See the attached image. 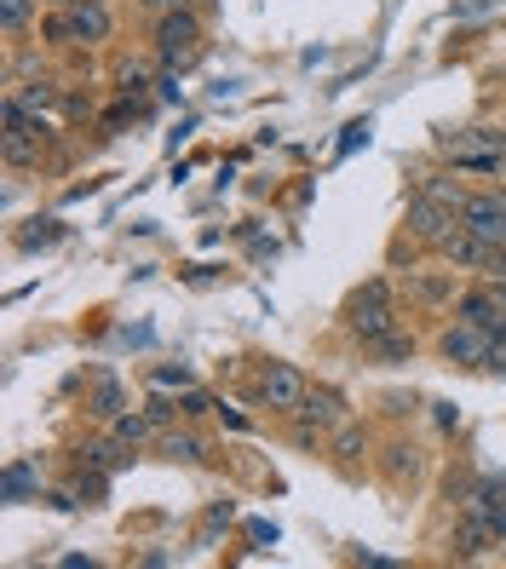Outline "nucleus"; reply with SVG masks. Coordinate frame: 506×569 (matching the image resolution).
<instances>
[{"label": "nucleus", "instance_id": "f257e3e1", "mask_svg": "<svg viewBox=\"0 0 506 569\" xmlns=\"http://www.w3.org/2000/svg\"><path fill=\"white\" fill-rule=\"evenodd\" d=\"M156 58L161 69H190L202 58V18L196 12H161L156 18Z\"/></svg>", "mask_w": 506, "mask_h": 569}, {"label": "nucleus", "instance_id": "f03ea898", "mask_svg": "<svg viewBox=\"0 0 506 569\" xmlns=\"http://www.w3.org/2000/svg\"><path fill=\"white\" fill-rule=\"evenodd\" d=\"M403 225H409L414 242H426V248H443V236L460 230V207L437 202V196H414L409 213H403Z\"/></svg>", "mask_w": 506, "mask_h": 569}, {"label": "nucleus", "instance_id": "7ed1b4c3", "mask_svg": "<svg viewBox=\"0 0 506 569\" xmlns=\"http://www.w3.org/2000/svg\"><path fill=\"white\" fill-rule=\"evenodd\" d=\"M305 374H299L294 363H265L259 368V403L276 414H299V403H305Z\"/></svg>", "mask_w": 506, "mask_h": 569}, {"label": "nucleus", "instance_id": "20e7f679", "mask_svg": "<svg viewBox=\"0 0 506 569\" xmlns=\"http://www.w3.org/2000/svg\"><path fill=\"white\" fill-rule=\"evenodd\" d=\"M460 225L472 230V236H483V242L506 248V196H501V190H478V196H466Z\"/></svg>", "mask_w": 506, "mask_h": 569}, {"label": "nucleus", "instance_id": "39448f33", "mask_svg": "<svg viewBox=\"0 0 506 569\" xmlns=\"http://www.w3.org/2000/svg\"><path fill=\"white\" fill-rule=\"evenodd\" d=\"M345 328H351L363 345H374V340H386L391 328H397V311H391V299L351 294V305H345Z\"/></svg>", "mask_w": 506, "mask_h": 569}, {"label": "nucleus", "instance_id": "423d86ee", "mask_svg": "<svg viewBox=\"0 0 506 569\" xmlns=\"http://www.w3.org/2000/svg\"><path fill=\"white\" fill-rule=\"evenodd\" d=\"M501 340V334H489V328H478V322H466L460 317L449 334H443V357L460 368H483V357H489V345Z\"/></svg>", "mask_w": 506, "mask_h": 569}, {"label": "nucleus", "instance_id": "0eeeda50", "mask_svg": "<svg viewBox=\"0 0 506 569\" xmlns=\"http://www.w3.org/2000/svg\"><path fill=\"white\" fill-rule=\"evenodd\" d=\"M460 317L489 328V334H506V288L501 282H483L472 294H460Z\"/></svg>", "mask_w": 506, "mask_h": 569}, {"label": "nucleus", "instance_id": "6e6552de", "mask_svg": "<svg viewBox=\"0 0 506 569\" xmlns=\"http://www.w3.org/2000/svg\"><path fill=\"white\" fill-rule=\"evenodd\" d=\"M443 259H449V265H460V271H483V265H489V253H495V242H483V236H472V230L460 225V230H449V236H443Z\"/></svg>", "mask_w": 506, "mask_h": 569}, {"label": "nucleus", "instance_id": "1a4fd4ad", "mask_svg": "<svg viewBox=\"0 0 506 569\" xmlns=\"http://www.w3.org/2000/svg\"><path fill=\"white\" fill-rule=\"evenodd\" d=\"M69 18H75V41H87V46L110 41V29H115V18H110V6H104V0H75V6H69Z\"/></svg>", "mask_w": 506, "mask_h": 569}, {"label": "nucleus", "instance_id": "9d476101", "mask_svg": "<svg viewBox=\"0 0 506 569\" xmlns=\"http://www.w3.org/2000/svg\"><path fill=\"white\" fill-rule=\"evenodd\" d=\"M64 236H69V225L46 213V219H29L23 230H12V248H18V253H46V248H58Z\"/></svg>", "mask_w": 506, "mask_h": 569}, {"label": "nucleus", "instance_id": "9b49d317", "mask_svg": "<svg viewBox=\"0 0 506 569\" xmlns=\"http://www.w3.org/2000/svg\"><path fill=\"white\" fill-rule=\"evenodd\" d=\"M87 409L98 414V420H115V414L127 409V391H121V380H115L110 368H98V374H92V397H87Z\"/></svg>", "mask_w": 506, "mask_h": 569}, {"label": "nucleus", "instance_id": "f8f14e48", "mask_svg": "<svg viewBox=\"0 0 506 569\" xmlns=\"http://www.w3.org/2000/svg\"><path fill=\"white\" fill-rule=\"evenodd\" d=\"M35 489H41V472H35V460H12V466L0 472V495H6L12 506H23L29 495H35Z\"/></svg>", "mask_w": 506, "mask_h": 569}, {"label": "nucleus", "instance_id": "ddd939ff", "mask_svg": "<svg viewBox=\"0 0 506 569\" xmlns=\"http://www.w3.org/2000/svg\"><path fill=\"white\" fill-rule=\"evenodd\" d=\"M299 414H305V420H311V426H340L345 420V397L340 391H305V403H299Z\"/></svg>", "mask_w": 506, "mask_h": 569}, {"label": "nucleus", "instance_id": "4468645a", "mask_svg": "<svg viewBox=\"0 0 506 569\" xmlns=\"http://www.w3.org/2000/svg\"><path fill=\"white\" fill-rule=\"evenodd\" d=\"M156 432V426H150V414H133V409H121L110 420V437L115 443H127V449H138V443H144V437Z\"/></svg>", "mask_w": 506, "mask_h": 569}, {"label": "nucleus", "instance_id": "2eb2a0df", "mask_svg": "<svg viewBox=\"0 0 506 569\" xmlns=\"http://www.w3.org/2000/svg\"><path fill=\"white\" fill-rule=\"evenodd\" d=\"M161 455H167V460H179V466H196V460H202V437L173 432V426H167V432H161Z\"/></svg>", "mask_w": 506, "mask_h": 569}, {"label": "nucleus", "instance_id": "dca6fc26", "mask_svg": "<svg viewBox=\"0 0 506 569\" xmlns=\"http://www.w3.org/2000/svg\"><path fill=\"white\" fill-rule=\"evenodd\" d=\"M121 449H127V443H87V449H81V466H92V472H121V466H127V455H121Z\"/></svg>", "mask_w": 506, "mask_h": 569}, {"label": "nucleus", "instance_id": "f3484780", "mask_svg": "<svg viewBox=\"0 0 506 569\" xmlns=\"http://www.w3.org/2000/svg\"><path fill=\"white\" fill-rule=\"evenodd\" d=\"M409 288H414V299L443 305V299H455V276H414V271H409Z\"/></svg>", "mask_w": 506, "mask_h": 569}, {"label": "nucleus", "instance_id": "a211bd4d", "mask_svg": "<svg viewBox=\"0 0 506 569\" xmlns=\"http://www.w3.org/2000/svg\"><path fill=\"white\" fill-rule=\"evenodd\" d=\"M41 41L46 46H75V18H69V6H58V12L41 23Z\"/></svg>", "mask_w": 506, "mask_h": 569}, {"label": "nucleus", "instance_id": "6ab92c4d", "mask_svg": "<svg viewBox=\"0 0 506 569\" xmlns=\"http://www.w3.org/2000/svg\"><path fill=\"white\" fill-rule=\"evenodd\" d=\"M386 472L391 478H414V472H420V449H414V443H391L386 449Z\"/></svg>", "mask_w": 506, "mask_h": 569}, {"label": "nucleus", "instance_id": "aec40b11", "mask_svg": "<svg viewBox=\"0 0 506 569\" xmlns=\"http://www.w3.org/2000/svg\"><path fill=\"white\" fill-rule=\"evenodd\" d=\"M363 449H368L363 426H357V420H340V432H334V455H340V460H357Z\"/></svg>", "mask_w": 506, "mask_h": 569}, {"label": "nucleus", "instance_id": "412c9836", "mask_svg": "<svg viewBox=\"0 0 506 569\" xmlns=\"http://www.w3.org/2000/svg\"><path fill=\"white\" fill-rule=\"evenodd\" d=\"M18 98H23V110L29 115H41V110L58 104V87H52V81H29V87H18Z\"/></svg>", "mask_w": 506, "mask_h": 569}, {"label": "nucleus", "instance_id": "4be33fe9", "mask_svg": "<svg viewBox=\"0 0 506 569\" xmlns=\"http://www.w3.org/2000/svg\"><path fill=\"white\" fill-rule=\"evenodd\" d=\"M368 351H374L380 363H403V357H414V340H403V334L391 328L386 340H374V345H368Z\"/></svg>", "mask_w": 506, "mask_h": 569}, {"label": "nucleus", "instance_id": "5701e85b", "mask_svg": "<svg viewBox=\"0 0 506 569\" xmlns=\"http://www.w3.org/2000/svg\"><path fill=\"white\" fill-rule=\"evenodd\" d=\"M150 386L156 391H196V374H190V368H156V374H150Z\"/></svg>", "mask_w": 506, "mask_h": 569}, {"label": "nucleus", "instance_id": "b1692460", "mask_svg": "<svg viewBox=\"0 0 506 569\" xmlns=\"http://www.w3.org/2000/svg\"><path fill=\"white\" fill-rule=\"evenodd\" d=\"M29 12H35V0H0V29H6V35H23Z\"/></svg>", "mask_w": 506, "mask_h": 569}, {"label": "nucleus", "instance_id": "393cba45", "mask_svg": "<svg viewBox=\"0 0 506 569\" xmlns=\"http://www.w3.org/2000/svg\"><path fill=\"white\" fill-rule=\"evenodd\" d=\"M144 414H150V426H156V432H167V426H173V414H184V409H179V403H167V391H156V397L144 403Z\"/></svg>", "mask_w": 506, "mask_h": 569}, {"label": "nucleus", "instance_id": "a878e982", "mask_svg": "<svg viewBox=\"0 0 506 569\" xmlns=\"http://www.w3.org/2000/svg\"><path fill=\"white\" fill-rule=\"evenodd\" d=\"M230 518H236V506H230V501H219V506H213V512H207V529H202V541H213V535H219V529H225Z\"/></svg>", "mask_w": 506, "mask_h": 569}, {"label": "nucleus", "instance_id": "bb28decb", "mask_svg": "<svg viewBox=\"0 0 506 569\" xmlns=\"http://www.w3.org/2000/svg\"><path fill=\"white\" fill-rule=\"evenodd\" d=\"M501 0H455V18H483V12H495Z\"/></svg>", "mask_w": 506, "mask_h": 569}, {"label": "nucleus", "instance_id": "cd10ccee", "mask_svg": "<svg viewBox=\"0 0 506 569\" xmlns=\"http://www.w3.org/2000/svg\"><path fill=\"white\" fill-rule=\"evenodd\" d=\"M357 144H368V121H351V127H345V138H340V156H345V150H357Z\"/></svg>", "mask_w": 506, "mask_h": 569}, {"label": "nucleus", "instance_id": "c85d7f7f", "mask_svg": "<svg viewBox=\"0 0 506 569\" xmlns=\"http://www.w3.org/2000/svg\"><path fill=\"white\" fill-rule=\"evenodd\" d=\"M248 535L259 541V547H276V524H265V518H253V524H248Z\"/></svg>", "mask_w": 506, "mask_h": 569}, {"label": "nucleus", "instance_id": "c756f323", "mask_svg": "<svg viewBox=\"0 0 506 569\" xmlns=\"http://www.w3.org/2000/svg\"><path fill=\"white\" fill-rule=\"evenodd\" d=\"M213 409V397L207 391H184V414H207Z\"/></svg>", "mask_w": 506, "mask_h": 569}, {"label": "nucleus", "instance_id": "7c9ffc66", "mask_svg": "<svg viewBox=\"0 0 506 569\" xmlns=\"http://www.w3.org/2000/svg\"><path fill=\"white\" fill-rule=\"evenodd\" d=\"M138 6H144V12H156V18H161V12H179L184 0H138Z\"/></svg>", "mask_w": 506, "mask_h": 569}, {"label": "nucleus", "instance_id": "2f4dec72", "mask_svg": "<svg viewBox=\"0 0 506 569\" xmlns=\"http://www.w3.org/2000/svg\"><path fill=\"white\" fill-rule=\"evenodd\" d=\"M219 420H225L230 432H248V420H242V414H236V409H225V403H219Z\"/></svg>", "mask_w": 506, "mask_h": 569}, {"label": "nucleus", "instance_id": "473e14b6", "mask_svg": "<svg viewBox=\"0 0 506 569\" xmlns=\"http://www.w3.org/2000/svg\"><path fill=\"white\" fill-rule=\"evenodd\" d=\"M495 541H506V506L495 512Z\"/></svg>", "mask_w": 506, "mask_h": 569}, {"label": "nucleus", "instance_id": "72a5a7b5", "mask_svg": "<svg viewBox=\"0 0 506 569\" xmlns=\"http://www.w3.org/2000/svg\"><path fill=\"white\" fill-rule=\"evenodd\" d=\"M46 6H75V0H46Z\"/></svg>", "mask_w": 506, "mask_h": 569}, {"label": "nucleus", "instance_id": "f704fd0d", "mask_svg": "<svg viewBox=\"0 0 506 569\" xmlns=\"http://www.w3.org/2000/svg\"><path fill=\"white\" fill-rule=\"evenodd\" d=\"M501 179H506V161H501Z\"/></svg>", "mask_w": 506, "mask_h": 569}]
</instances>
